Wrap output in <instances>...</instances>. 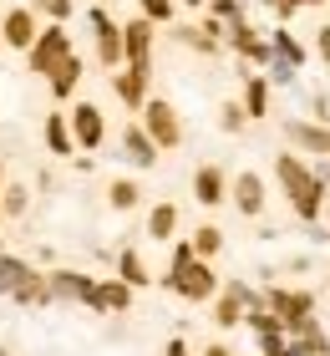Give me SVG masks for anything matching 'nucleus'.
Masks as SVG:
<instances>
[{
  "instance_id": "nucleus-14",
  "label": "nucleus",
  "mask_w": 330,
  "mask_h": 356,
  "mask_svg": "<svg viewBox=\"0 0 330 356\" xmlns=\"http://www.w3.org/2000/svg\"><path fill=\"white\" fill-rule=\"evenodd\" d=\"M147 76H153V67H132V61H127V72H112V92H117V102L127 112H138L147 102Z\"/></svg>"
},
{
  "instance_id": "nucleus-24",
  "label": "nucleus",
  "mask_w": 330,
  "mask_h": 356,
  "mask_svg": "<svg viewBox=\"0 0 330 356\" xmlns=\"http://www.w3.org/2000/svg\"><path fill=\"white\" fill-rule=\"evenodd\" d=\"M10 300H15V305H51V285H46V275L31 270L26 280L10 290Z\"/></svg>"
},
{
  "instance_id": "nucleus-31",
  "label": "nucleus",
  "mask_w": 330,
  "mask_h": 356,
  "mask_svg": "<svg viewBox=\"0 0 330 356\" xmlns=\"http://www.w3.org/2000/svg\"><path fill=\"white\" fill-rule=\"evenodd\" d=\"M204 6H208V15H213V21H224V26L244 21V0H204Z\"/></svg>"
},
{
  "instance_id": "nucleus-44",
  "label": "nucleus",
  "mask_w": 330,
  "mask_h": 356,
  "mask_svg": "<svg viewBox=\"0 0 330 356\" xmlns=\"http://www.w3.org/2000/svg\"><path fill=\"white\" fill-rule=\"evenodd\" d=\"M0 356H10V351H6V346H0Z\"/></svg>"
},
{
  "instance_id": "nucleus-45",
  "label": "nucleus",
  "mask_w": 330,
  "mask_h": 356,
  "mask_svg": "<svg viewBox=\"0 0 330 356\" xmlns=\"http://www.w3.org/2000/svg\"><path fill=\"white\" fill-rule=\"evenodd\" d=\"M325 133H330V122H325ZM325 158H330V153H325Z\"/></svg>"
},
{
  "instance_id": "nucleus-25",
  "label": "nucleus",
  "mask_w": 330,
  "mask_h": 356,
  "mask_svg": "<svg viewBox=\"0 0 330 356\" xmlns=\"http://www.w3.org/2000/svg\"><path fill=\"white\" fill-rule=\"evenodd\" d=\"M107 204L117 209V214H132V209L142 204V188L132 184V178H112V184H107Z\"/></svg>"
},
{
  "instance_id": "nucleus-8",
  "label": "nucleus",
  "mask_w": 330,
  "mask_h": 356,
  "mask_svg": "<svg viewBox=\"0 0 330 356\" xmlns=\"http://www.w3.org/2000/svg\"><path fill=\"white\" fill-rule=\"evenodd\" d=\"M249 296H254V290L244 285V280L219 285V290H213V326H219V331L244 326V305H249Z\"/></svg>"
},
{
  "instance_id": "nucleus-47",
  "label": "nucleus",
  "mask_w": 330,
  "mask_h": 356,
  "mask_svg": "<svg viewBox=\"0 0 330 356\" xmlns=\"http://www.w3.org/2000/svg\"><path fill=\"white\" fill-rule=\"evenodd\" d=\"M264 6H270V0H264Z\"/></svg>"
},
{
  "instance_id": "nucleus-23",
  "label": "nucleus",
  "mask_w": 330,
  "mask_h": 356,
  "mask_svg": "<svg viewBox=\"0 0 330 356\" xmlns=\"http://www.w3.org/2000/svg\"><path fill=\"white\" fill-rule=\"evenodd\" d=\"M270 46H274V56H279V61H290V67H295V72H300V67H305V61H310V51H305V46H300V36H295V31H290L285 21H279V26H274V36H270Z\"/></svg>"
},
{
  "instance_id": "nucleus-2",
  "label": "nucleus",
  "mask_w": 330,
  "mask_h": 356,
  "mask_svg": "<svg viewBox=\"0 0 330 356\" xmlns=\"http://www.w3.org/2000/svg\"><path fill=\"white\" fill-rule=\"evenodd\" d=\"M163 285L173 290V296H183V300H213V290H219V275H213L208 260H198L193 245L183 239V245H173V260H168V275H163Z\"/></svg>"
},
{
  "instance_id": "nucleus-5",
  "label": "nucleus",
  "mask_w": 330,
  "mask_h": 356,
  "mask_svg": "<svg viewBox=\"0 0 330 356\" xmlns=\"http://www.w3.org/2000/svg\"><path fill=\"white\" fill-rule=\"evenodd\" d=\"M138 112H142L147 138L158 143V153H168V148H178V143H183V118H178V107L168 102V97H147Z\"/></svg>"
},
{
  "instance_id": "nucleus-27",
  "label": "nucleus",
  "mask_w": 330,
  "mask_h": 356,
  "mask_svg": "<svg viewBox=\"0 0 330 356\" xmlns=\"http://www.w3.org/2000/svg\"><path fill=\"white\" fill-rule=\"evenodd\" d=\"M188 245H193V254H198V260H213V254L224 250V229H219V224H198Z\"/></svg>"
},
{
  "instance_id": "nucleus-7",
  "label": "nucleus",
  "mask_w": 330,
  "mask_h": 356,
  "mask_svg": "<svg viewBox=\"0 0 330 356\" xmlns=\"http://www.w3.org/2000/svg\"><path fill=\"white\" fill-rule=\"evenodd\" d=\"M66 122H72V138H76L81 153H97L107 143V118H102L97 102H76L72 112H66Z\"/></svg>"
},
{
  "instance_id": "nucleus-12",
  "label": "nucleus",
  "mask_w": 330,
  "mask_h": 356,
  "mask_svg": "<svg viewBox=\"0 0 330 356\" xmlns=\"http://www.w3.org/2000/svg\"><path fill=\"white\" fill-rule=\"evenodd\" d=\"M92 311H107V316H127L132 311V285L127 280H92V296H87Z\"/></svg>"
},
{
  "instance_id": "nucleus-33",
  "label": "nucleus",
  "mask_w": 330,
  "mask_h": 356,
  "mask_svg": "<svg viewBox=\"0 0 330 356\" xmlns=\"http://www.w3.org/2000/svg\"><path fill=\"white\" fill-rule=\"evenodd\" d=\"M31 10L36 15H46V21H72V0H31Z\"/></svg>"
},
{
  "instance_id": "nucleus-43",
  "label": "nucleus",
  "mask_w": 330,
  "mask_h": 356,
  "mask_svg": "<svg viewBox=\"0 0 330 356\" xmlns=\"http://www.w3.org/2000/svg\"><path fill=\"white\" fill-rule=\"evenodd\" d=\"M0 184H6V163H0Z\"/></svg>"
},
{
  "instance_id": "nucleus-41",
  "label": "nucleus",
  "mask_w": 330,
  "mask_h": 356,
  "mask_svg": "<svg viewBox=\"0 0 330 356\" xmlns=\"http://www.w3.org/2000/svg\"><path fill=\"white\" fill-rule=\"evenodd\" d=\"M178 6H188V10H204V0H178Z\"/></svg>"
},
{
  "instance_id": "nucleus-49",
  "label": "nucleus",
  "mask_w": 330,
  "mask_h": 356,
  "mask_svg": "<svg viewBox=\"0 0 330 356\" xmlns=\"http://www.w3.org/2000/svg\"><path fill=\"white\" fill-rule=\"evenodd\" d=\"M0 219H6V214H0Z\"/></svg>"
},
{
  "instance_id": "nucleus-4",
  "label": "nucleus",
  "mask_w": 330,
  "mask_h": 356,
  "mask_svg": "<svg viewBox=\"0 0 330 356\" xmlns=\"http://www.w3.org/2000/svg\"><path fill=\"white\" fill-rule=\"evenodd\" d=\"M61 56H72V36H66V21H51V26L36 31V41L26 46V72L51 76V67H56Z\"/></svg>"
},
{
  "instance_id": "nucleus-16",
  "label": "nucleus",
  "mask_w": 330,
  "mask_h": 356,
  "mask_svg": "<svg viewBox=\"0 0 330 356\" xmlns=\"http://www.w3.org/2000/svg\"><path fill=\"white\" fill-rule=\"evenodd\" d=\"M193 199L204 204V209H219L229 199V173L219 163H204V168L193 173Z\"/></svg>"
},
{
  "instance_id": "nucleus-36",
  "label": "nucleus",
  "mask_w": 330,
  "mask_h": 356,
  "mask_svg": "<svg viewBox=\"0 0 330 356\" xmlns=\"http://www.w3.org/2000/svg\"><path fill=\"white\" fill-rule=\"evenodd\" d=\"M264 76H270V87H290V82H295V67H290V61H279V56H270Z\"/></svg>"
},
{
  "instance_id": "nucleus-11",
  "label": "nucleus",
  "mask_w": 330,
  "mask_h": 356,
  "mask_svg": "<svg viewBox=\"0 0 330 356\" xmlns=\"http://www.w3.org/2000/svg\"><path fill=\"white\" fill-rule=\"evenodd\" d=\"M36 31H41V21H36L31 6H10L6 15H0V41H6L10 51H26V46L36 41Z\"/></svg>"
},
{
  "instance_id": "nucleus-19",
  "label": "nucleus",
  "mask_w": 330,
  "mask_h": 356,
  "mask_svg": "<svg viewBox=\"0 0 330 356\" xmlns=\"http://www.w3.org/2000/svg\"><path fill=\"white\" fill-rule=\"evenodd\" d=\"M81 76H87V72H81V56L76 51L61 56L56 67H51V76H46V82H51V97H56V102H72V92L81 87Z\"/></svg>"
},
{
  "instance_id": "nucleus-40",
  "label": "nucleus",
  "mask_w": 330,
  "mask_h": 356,
  "mask_svg": "<svg viewBox=\"0 0 330 356\" xmlns=\"http://www.w3.org/2000/svg\"><path fill=\"white\" fill-rule=\"evenodd\" d=\"M198 356H234V351H229L224 341H208V346H204V351H198Z\"/></svg>"
},
{
  "instance_id": "nucleus-9",
  "label": "nucleus",
  "mask_w": 330,
  "mask_h": 356,
  "mask_svg": "<svg viewBox=\"0 0 330 356\" xmlns=\"http://www.w3.org/2000/svg\"><path fill=\"white\" fill-rule=\"evenodd\" d=\"M229 199H234V209H239L244 219H259L264 204H270V188H264V178L254 168H244V173L229 178Z\"/></svg>"
},
{
  "instance_id": "nucleus-21",
  "label": "nucleus",
  "mask_w": 330,
  "mask_h": 356,
  "mask_svg": "<svg viewBox=\"0 0 330 356\" xmlns=\"http://www.w3.org/2000/svg\"><path fill=\"white\" fill-rule=\"evenodd\" d=\"M142 234L153 239V245H168V239L178 234V204H168V199L153 204V209H147V229Z\"/></svg>"
},
{
  "instance_id": "nucleus-35",
  "label": "nucleus",
  "mask_w": 330,
  "mask_h": 356,
  "mask_svg": "<svg viewBox=\"0 0 330 356\" xmlns=\"http://www.w3.org/2000/svg\"><path fill=\"white\" fill-rule=\"evenodd\" d=\"M244 122H249V118H244L239 102H224L219 107V127H224V133H244Z\"/></svg>"
},
{
  "instance_id": "nucleus-26",
  "label": "nucleus",
  "mask_w": 330,
  "mask_h": 356,
  "mask_svg": "<svg viewBox=\"0 0 330 356\" xmlns=\"http://www.w3.org/2000/svg\"><path fill=\"white\" fill-rule=\"evenodd\" d=\"M117 280H127L132 290L153 285V275H147V265H142V254H138V250H122V254H117Z\"/></svg>"
},
{
  "instance_id": "nucleus-48",
  "label": "nucleus",
  "mask_w": 330,
  "mask_h": 356,
  "mask_svg": "<svg viewBox=\"0 0 330 356\" xmlns=\"http://www.w3.org/2000/svg\"><path fill=\"white\" fill-rule=\"evenodd\" d=\"M0 46H6V41H0Z\"/></svg>"
},
{
  "instance_id": "nucleus-29",
  "label": "nucleus",
  "mask_w": 330,
  "mask_h": 356,
  "mask_svg": "<svg viewBox=\"0 0 330 356\" xmlns=\"http://www.w3.org/2000/svg\"><path fill=\"white\" fill-rule=\"evenodd\" d=\"M31 270H36L31 260H15V254H0V296H10V290L21 285Z\"/></svg>"
},
{
  "instance_id": "nucleus-22",
  "label": "nucleus",
  "mask_w": 330,
  "mask_h": 356,
  "mask_svg": "<svg viewBox=\"0 0 330 356\" xmlns=\"http://www.w3.org/2000/svg\"><path fill=\"white\" fill-rule=\"evenodd\" d=\"M41 138H46V148H51L56 158H72V153H76V138H72V122H66V112H51V118H46Z\"/></svg>"
},
{
  "instance_id": "nucleus-6",
  "label": "nucleus",
  "mask_w": 330,
  "mask_h": 356,
  "mask_svg": "<svg viewBox=\"0 0 330 356\" xmlns=\"http://www.w3.org/2000/svg\"><path fill=\"white\" fill-rule=\"evenodd\" d=\"M224 46H234V56H239V61H249V67H270V56H274L270 36H264L259 26H249V21L224 26Z\"/></svg>"
},
{
  "instance_id": "nucleus-28",
  "label": "nucleus",
  "mask_w": 330,
  "mask_h": 356,
  "mask_svg": "<svg viewBox=\"0 0 330 356\" xmlns=\"http://www.w3.org/2000/svg\"><path fill=\"white\" fill-rule=\"evenodd\" d=\"M31 209V188L26 184H0V214L6 219H21Z\"/></svg>"
},
{
  "instance_id": "nucleus-34",
  "label": "nucleus",
  "mask_w": 330,
  "mask_h": 356,
  "mask_svg": "<svg viewBox=\"0 0 330 356\" xmlns=\"http://www.w3.org/2000/svg\"><path fill=\"white\" fill-rule=\"evenodd\" d=\"M138 6H142V15H147L153 26H168L173 10H178V0H138Z\"/></svg>"
},
{
  "instance_id": "nucleus-10",
  "label": "nucleus",
  "mask_w": 330,
  "mask_h": 356,
  "mask_svg": "<svg viewBox=\"0 0 330 356\" xmlns=\"http://www.w3.org/2000/svg\"><path fill=\"white\" fill-rule=\"evenodd\" d=\"M87 21H92V36H97V61H102V67H122V26L112 21L102 6H92Z\"/></svg>"
},
{
  "instance_id": "nucleus-39",
  "label": "nucleus",
  "mask_w": 330,
  "mask_h": 356,
  "mask_svg": "<svg viewBox=\"0 0 330 356\" xmlns=\"http://www.w3.org/2000/svg\"><path fill=\"white\" fill-rule=\"evenodd\" d=\"M163 356H193V351H188V341H183V336H173V341L163 346Z\"/></svg>"
},
{
  "instance_id": "nucleus-18",
  "label": "nucleus",
  "mask_w": 330,
  "mask_h": 356,
  "mask_svg": "<svg viewBox=\"0 0 330 356\" xmlns=\"http://www.w3.org/2000/svg\"><path fill=\"white\" fill-rule=\"evenodd\" d=\"M46 285H51V300H81L87 305V296H92V275H81V270H51Z\"/></svg>"
},
{
  "instance_id": "nucleus-38",
  "label": "nucleus",
  "mask_w": 330,
  "mask_h": 356,
  "mask_svg": "<svg viewBox=\"0 0 330 356\" xmlns=\"http://www.w3.org/2000/svg\"><path fill=\"white\" fill-rule=\"evenodd\" d=\"M270 10L279 21H295V10H305V0H270Z\"/></svg>"
},
{
  "instance_id": "nucleus-46",
  "label": "nucleus",
  "mask_w": 330,
  "mask_h": 356,
  "mask_svg": "<svg viewBox=\"0 0 330 356\" xmlns=\"http://www.w3.org/2000/svg\"><path fill=\"white\" fill-rule=\"evenodd\" d=\"M325 290H330V280H325Z\"/></svg>"
},
{
  "instance_id": "nucleus-1",
  "label": "nucleus",
  "mask_w": 330,
  "mask_h": 356,
  "mask_svg": "<svg viewBox=\"0 0 330 356\" xmlns=\"http://www.w3.org/2000/svg\"><path fill=\"white\" fill-rule=\"evenodd\" d=\"M274 178H279V188H285L295 219H305V224H320V219H325L330 184L315 173V163H305L300 153H279V158H274Z\"/></svg>"
},
{
  "instance_id": "nucleus-32",
  "label": "nucleus",
  "mask_w": 330,
  "mask_h": 356,
  "mask_svg": "<svg viewBox=\"0 0 330 356\" xmlns=\"http://www.w3.org/2000/svg\"><path fill=\"white\" fill-rule=\"evenodd\" d=\"M295 341H300V346H305L310 356H330V336H325V326H320V321H315L310 331H300Z\"/></svg>"
},
{
  "instance_id": "nucleus-15",
  "label": "nucleus",
  "mask_w": 330,
  "mask_h": 356,
  "mask_svg": "<svg viewBox=\"0 0 330 356\" xmlns=\"http://www.w3.org/2000/svg\"><path fill=\"white\" fill-rule=\"evenodd\" d=\"M285 138H290L300 153H315V158L330 153V133H325V122H315V118H290V122H285Z\"/></svg>"
},
{
  "instance_id": "nucleus-3",
  "label": "nucleus",
  "mask_w": 330,
  "mask_h": 356,
  "mask_svg": "<svg viewBox=\"0 0 330 356\" xmlns=\"http://www.w3.org/2000/svg\"><path fill=\"white\" fill-rule=\"evenodd\" d=\"M264 305L279 316V326H285V336H300L315 326V296L310 290H290V285H270L264 290Z\"/></svg>"
},
{
  "instance_id": "nucleus-30",
  "label": "nucleus",
  "mask_w": 330,
  "mask_h": 356,
  "mask_svg": "<svg viewBox=\"0 0 330 356\" xmlns=\"http://www.w3.org/2000/svg\"><path fill=\"white\" fill-rule=\"evenodd\" d=\"M178 41H183V46H193V51H204V56H213V51H219V36H213V31H204V26H178Z\"/></svg>"
},
{
  "instance_id": "nucleus-37",
  "label": "nucleus",
  "mask_w": 330,
  "mask_h": 356,
  "mask_svg": "<svg viewBox=\"0 0 330 356\" xmlns=\"http://www.w3.org/2000/svg\"><path fill=\"white\" fill-rule=\"evenodd\" d=\"M315 56H320V67L330 72V21H325V26H315Z\"/></svg>"
},
{
  "instance_id": "nucleus-20",
  "label": "nucleus",
  "mask_w": 330,
  "mask_h": 356,
  "mask_svg": "<svg viewBox=\"0 0 330 356\" xmlns=\"http://www.w3.org/2000/svg\"><path fill=\"white\" fill-rule=\"evenodd\" d=\"M239 107H244V118H270V76H264V72H249V76H244Z\"/></svg>"
},
{
  "instance_id": "nucleus-17",
  "label": "nucleus",
  "mask_w": 330,
  "mask_h": 356,
  "mask_svg": "<svg viewBox=\"0 0 330 356\" xmlns=\"http://www.w3.org/2000/svg\"><path fill=\"white\" fill-rule=\"evenodd\" d=\"M122 158H127V163H138V168H153L158 163V143L147 138L142 122H127L122 127Z\"/></svg>"
},
{
  "instance_id": "nucleus-13",
  "label": "nucleus",
  "mask_w": 330,
  "mask_h": 356,
  "mask_svg": "<svg viewBox=\"0 0 330 356\" xmlns=\"http://www.w3.org/2000/svg\"><path fill=\"white\" fill-rule=\"evenodd\" d=\"M122 61L153 67V21H147V15H138V21L122 26Z\"/></svg>"
},
{
  "instance_id": "nucleus-42",
  "label": "nucleus",
  "mask_w": 330,
  "mask_h": 356,
  "mask_svg": "<svg viewBox=\"0 0 330 356\" xmlns=\"http://www.w3.org/2000/svg\"><path fill=\"white\" fill-rule=\"evenodd\" d=\"M305 6H330V0H305Z\"/></svg>"
}]
</instances>
